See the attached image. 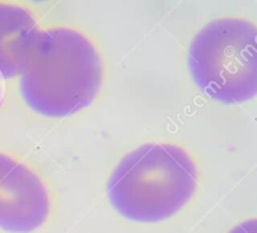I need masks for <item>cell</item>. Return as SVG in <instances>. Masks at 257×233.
Segmentation results:
<instances>
[{"label":"cell","instance_id":"6da1fadb","mask_svg":"<svg viewBox=\"0 0 257 233\" xmlns=\"http://www.w3.org/2000/svg\"><path fill=\"white\" fill-rule=\"evenodd\" d=\"M18 94L33 114L69 119L92 107L105 83V62L94 38L78 25L44 22L27 50Z\"/></svg>","mask_w":257,"mask_h":233},{"label":"cell","instance_id":"277c9868","mask_svg":"<svg viewBox=\"0 0 257 233\" xmlns=\"http://www.w3.org/2000/svg\"><path fill=\"white\" fill-rule=\"evenodd\" d=\"M53 209L45 175L23 157L0 150V229L33 233L47 224Z\"/></svg>","mask_w":257,"mask_h":233},{"label":"cell","instance_id":"3957f363","mask_svg":"<svg viewBox=\"0 0 257 233\" xmlns=\"http://www.w3.org/2000/svg\"><path fill=\"white\" fill-rule=\"evenodd\" d=\"M256 24L242 17H221L191 40L187 65L203 95L225 105L253 99L257 88Z\"/></svg>","mask_w":257,"mask_h":233},{"label":"cell","instance_id":"7a4b0ae2","mask_svg":"<svg viewBox=\"0 0 257 233\" xmlns=\"http://www.w3.org/2000/svg\"><path fill=\"white\" fill-rule=\"evenodd\" d=\"M200 183V167L187 148L147 142L120 157L108 177L105 193L110 207L124 219L158 223L182 212Z\"/></svg>","mask_w":257,"mask_h":233},{"label":"cell","instance_id":"8992f818","mask_svg":"<svg viewBox=\"0 0 257 233\" xmlns=\"http://www.w3.org/2000/svg\"><path fill=\"white\" fill-rule=\"evenodd\" d=\"M256 219L251 218V219L243 220V222L238 223L237 225L232 228L228 233H256Z\"/></svg>","mask_w":257,"mask_h":233},{"label":"cell","instance_id":"5b68a950","mask_svg":"<svg viewBox=\"0 0 257 233\" xmlns=\"http://www.w3.org/2000/svg\"><path fill=\"white\" fill-rule=\"evenodd\" d=\"M45 15L29 3L0 2V78L13 80Z\"/></svg>","mask_w":257,"mask_h":233}]
</instances>
